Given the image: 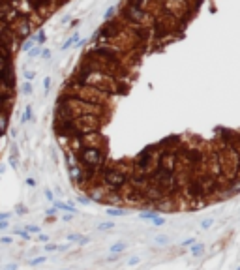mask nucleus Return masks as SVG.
<instances>
[{"label": "nucleus", "instance_id": "nucleus-37", "mask_svg": "<svg viewBox=\"0 0 240 270\" xmlns=\"http://www.w3.org/2000/svg\"><path fill=\"white\" fill-rule=\"evenodd\" d=\"M6 270H15V264H8V266H6Z\"/></svg>", "mask_w": 240, "mask_h": 270}, {"label": "nucleus", "instance_id": "nucleus-17", "mask_svg": "<svg viewBox=\"0 0 240 270\" xmlns=\"http://www.w3.org/2000/svg\"><path fill=\"white\" fill-rule=\"evenodd\" d=\"M49 86H51V77H45V79H43V88H45V94H47V90H49Z\"/></svg>", "mask_w": 240, "mask_h": 270}, {"label": "nucleus", "instance_id": "nucleus-13", "mask_svg": "<svg viewBox=\"0 0 240 270\" xmlns=\"http://www.w3.org/2000/svg\"><path fill=\"white\" fill-rule=\"evenodd\" d=\"M32 47H34V39L30 38V39H27V41H25V45H23V51H27V53H28Z\"/></svg>", "mask_w": 240, "mask_h": 270}, {"label": "nucleus", "instance_id": "nucleus-18", "mask_svg": "<svg viewBox=\"0 0 240 270\" xmlns=\"http://www.w3.org/2000/svg\"><path fill=\"white\" fill-rule=\"evenodd\" d=\"M39 55H41L45 60H47V58H51V51H49V49H41V53H39Z\"/></svg>", "mask_w": 240, "mask_h": 270}, {"label": "nucleus", "instance_id": "nucleus-14", "mask_svg": "<svg viewBox=\"0 0 240 270\" xmlns=\"http://www.w3.org/2000/svg\"><path fill=\"white\" fill-rule=\"evenodd\" d=\"M45 259H47L45 255H41V257H36V259H32V261H30V264H32V266H36V264H41V263H45Z\"/></svg>", "mask_w": 240, "mask_h": 270}, {"label": "nucleus", "instance_id": "nucleus-7", "mask_svg": "<svg viewBox=\"0 0 240 270\" xmlns=\"http://www.w3.org/2000/svg\"><path fill=\"white\" fill-rule=\"evenodd\" d=\"M41 49H43V45H34L30 51H28V56H30V58H36V56L41 53Z\"/></svg>", "mask_w": 240, "mask_h": 270}, {"label": "nucleus", "instance_id": "nucleus-26", "mask_svg": "<svg viewBox=\"0 0 240 270\" xmlns=\"http://www.w3.org/2000/svg\"><path fill=\"white\" fill-rule=\"evenodd\" d=\"M45 197H47V199H49V201H55V195H53V191H49V189H47V191H45Z\"/></svg>", "mask_w": 240, "mask_h": 270}, {"label": "nucleus", "instance_id": "nucleus-8", "mask_svg": "<svg viewBox=\"0 0 240 270\" xmlns=\"http://www.w3.org/2000/svg\"><path fill=\"white\" fill-rule=\"evenodd\" d=\"M124 248H126V244L116 242V244H113V246H111V251L113 253H120V251H124Z\"/></svg>", "mask_w": 240, "mask_h": 270}, {"label": "nucleus", "instance_id": "nucleus-30", "mask_svg": "<svg viewBox=\"0 0 240 270\" xmlns=\"http://www.w3.org/2000/svg\"><path fill=\"white\" fill-rule=\"evenodd\" d=\"M27 186L34 188V186H36V180H34V178H27Z\"/></svg>", "mask_w": 240, "mask_h": 270}, {"label": "nucleus", "instance_id": "nucleus-21", "mask_svg": "<svg viewBox=\"0 0 240 270\" xmlns=\"http://www.w3.org/2000/svg\"><path fill=\"white\" fill-rule=\"evenodd\" d=\"M156 242H158V244H167V236H163V235H159V236L156 238Z\"/></svg>", "mask_w": 240, "mask_h": 270}, {"label": "nucleus", "instance_id": "nucleus-15", "mask_svg": "<svg viewBox=\"0 0 240 270\" xmlns=\"http://www.w3.org/2000/svg\"><path fill=\"white\" fill-rule=\"evenodd\" d=\"M34 77H36V71H25V79H27L28 83H30Z\"/></svg>", "mask_w": 240, "mask_h": 270}, {"label": "nucleus", "instance_id": "nucleus-16", "mask_svg": "<svg viewBox=\"0 0 240 270\" xmlns=\"http://www.w3.org/2000/svg\"><path fill=\"white\" fill-rule=\"evenodd\" d=\"M15 210H17V214H21V216H23V214H27V206H25V205H17Z\"/></svg>", "mask_w": 240, "mask_h": 270}, {"label": "nucleus", "instance_id": "nucleus-9", "mask_svg": "<svg viewBox=\"0 0 240 270\" xmlns=\"http://www.w3.org/2000/svg\"><path fill=\"white\" fill-rule=\"evenodd\" d=\"M98 229L100 231H111V229H114V223L113 222H105V223H100Z\"/></svg>", "mask_w": 240, "mask_h": 270}, {"label": "nucleus", "instance_id": "nucleus-6", "mask_svg": "<svg viewBox=\"0 0 240 270\" xmlns=\"http://www.w3.org/2000/svg\"><path fill=\"white\" fill-rule=\"evenodd\" d=\"M32 39L36 41V45H43V43L47 41V34H45V30H39V32H38Z\"/></svg>", "mask_w": 240, "mask_h": 270}, {"label": "nucleus", "instance_id": "nucleus-4", "mask_svg": "<svg viewBox=\"0 0 240 270\" xmlns=\"http://www.w3.org/2000/svg\"><path fill=\"white\" fill-rule=\"evenodd\" d=\"M30 120H34V111H32V105H27L25 107V113H23L21 122H23V124H27V122H30Z\"/></svg>", "mask_w": 240, "mask_h": 270}, {"label": "nucleus", "instance_id": "nucleus-1", "mask_svg": "<svg viewBox=\"0 0 240 270\" xmlns=\"http://www.w3.org/2000/svg\"><path fill=\"white\" fill-rule=\"evenodd\" d=\"M141 218H143V219H150V222H152L156 227L165 225V218H159L156 212H143V214H141Z\"/></svg>", "mask_w": 240, "mask_h": 270}, {"label": "nucleus", "instance_id": "nucleus-35", "mask_svg": "<svg viewBox=\"0 0 240 270\" xmlns=\"http://www.w3.org/2000/svg\"><path fill=\"white\" fill-rule=\"evenodd\" d=\"M137 263H139V259H137V257H131V259H130V264H137Z\"/></svg>", "mask_w": 240, "mask_h": 270}, {"label": "nucleus", "instance_id": "nucleus-28", "mask_svg": "<svg viewBox=\"0 0 240 270\" xmlns=\"http://www.w3.org/2000/svg\"><path fill=\"white\" fill-rule=\"evenodd\" d=\"M0 242H2V244H10L11 242V236H2V238H0Z\"/></svg>", "mask_w": 240, "mask_h": 270}, {"label": "nucleus", "instance_id": "nucleus-36", "mask_svg": "<svg viewBox=\"0 0 240 270\" xmlns=\"http://www.w3.org/2000/svg\"><path fill=\"white\" fill-rule=\"evenodd\" d=\"M118 259V255H111V257H107V261H116Z\"/></svg>", "mask_w": 240, "mask_h": 270}, {"label": "nucleus", "instance_id": "nucleus-25", "mask_svg": "<svg viewBox=\"0 0 240 270\" xmlns=\"http://www.w3.org/2000/svg\"><path fill=\"white\" fill-rule=\"evenodd\" d=\"M38 240H39V242H47V240H49V236H47V235H41V233H38Z\"/></svg>", "mask_w": 240, "mask_h": 270}, {"label": "nucleus", "instance_id": "nucleus-10", "mask_svg": "<svg viewBox=\"0 0 240 270\" xmlns=\"http://www.w3.org/2000/svg\"><path fill=\"white\" fill-rule=\"evenodd\" d=\"M28 235H38L39 233V225H27V229H25Z\"/></svg>", "mask_w": 240, "mask_h": 270}, {"label": "nucleus", "instance_id": "nucleus-5", "mask_svg": "<svg viewBox=\"0 0 240 270\" xmlns=\"http://www.w3.org/2000/svg\"><path fill=\"white\" fill-rule=\"evenodd\" d=\"M203 253H205V246H203V244H191V255L201 257Z\"/></svg>", "mask_w": 240, "mask_h": 270}, {"label": "nucleus", "instance_id": "nucleus-11", "mask_svg": "<svg viewBox=\"0 0 240 270\" xmlns=\"http://www.w3.org/2000/svg\"><path fill=\"white\" fill-rule=\"evenodd\" d=\"M107 214H109V216H126V210H118V208H111V210H107Z\"/></svg>", "mask_w": 240, "mask_h": 270}, {"label": "nucleus", "instance_id": "nucleus-12", "mask_svg": "<svg viewBox=\"0 0 240 270\" xmlns=\"http://www.w3.org/2000/svg\"><path fill=\"white\" fill-rule=\"evenodd\" d=\"M32 90H34V88H32V85H30L28 81H27L25 85H23V88H21V92H23V94H32Z\"/></svg>", "mask_w": 240, "mask_h": 270}, {"label": "nucleus", "instance_id": "nucleus-32", "mask_svg": "<svg viewBox=\"0 0 240 270\" xmlns=\"http://www.w3.org/2000/svg\"><path fill=\"white\" fill-rule=\"evenodd\" d=\"M79 203H83V205H88L90 201H88V197H79Z\"/></svg>", "mask_w": 240, "mask_h": 270}, {"label": "nucleus", "instance_id": "nucleus-22", "mask_svg": "<svg viewBox=\"0 0 240 270\" xmlns=\"http://www.w3.org/2000/svg\"><path fill=\"white\" fill-rule=\"evenodd\" d=\"M201 225H203V229H208V227L212 225V219H203V223H201Z\"/></svg>", "mask_w": 240, "mask_h": 270}, {"label": "nucleus", "instance_id": "nucleus-31", "mask_svg": "<svg viewBox=\"0 0 240 270\" xmlns=\"http://www.w3.org/2000/svg\"><path fill=\"white\" fill-rule=\"evenodd\" d=\"M10 223H8V219H4V222H0V229H8Z\"/></svg>", "mask_w": 240, "mask_h": 270}, {"label": "nucleus", "instance_id": "nucleus-3", "mask_svg": "<svg viewBox=\"0 0 240 270\" xmlns=\"http://www.w3.org/2000/svg\"><path fill=\"white\" fill-rule=\"evenodd\" d=\"M55 208H56V210H64V212H68V214H75V212H77L73 205L62 203V201H55Z\"/></svg>", "mask_w": 240, "mask_h": 270}, {"label": "nucleus", "instance_id": "nucleus-2", "mask_svg": "<svg viewBox=\"0 0 240 270\" xmlns=\"http://www.w3.org/2000/svg\"><path fill=\"white\" fill-rule=\"evenodd\" d=\"M79 39H81V34H79V30H75L73 34H71V36H69V38H68V39H66L62 45H60V49H62V51H68L69 47L77 45V41H79Z\"/></svg>", "mask_w": 240, "mask_h": 270}, {"label": "nucleus", "instance_id": "nucleus-23", "mask_svg": "<svg viewBox=\"0 0 240 270\" xmlns=\"http://www.w3.org/2000/svg\"><path fill=\"white\" fill-rule=\"evenodd\" d=\"M45 214H47V216H55V214H56V208H55V206L47 208V210H45Z\"/></svg>", "mask_w": 240, "mask_h": 270}, {"label": "nucleus", "instance_id": "nucleus-34", "mask_svg": "<svg viewBox=\"0 0 240 270\" xmlns=\"http://www.w3.org/2000/svg\"><path fill=\"white\" fill-rule=\"evenodd\" d=\"M86 242H88L86 236H79V244H86Z\"/></svg>", "mask_w": 240, "mask_h": 270}, {"label": "nucleus", "instance_id": "nucleus-27", "mask_svg": "<svg viewBox=\"0 0 240 270\" xmlns=\"http://www.w3.org/2000/svg\"><path fill=\"white\" fill-rule=\"evenodd\" d=\"M191 244H195V238H188V240H184L182 246H191Z\"/></svg>", "mask_w": 240, "mask_h": 270}, {"label": "nucleus", "instance_id": "nucleus-19", "mask_svg": "<svg viewBox=\"0 0 240 270\" xmlns=\"http://www.w3.org/2000/svg\"><path fill=\"white\" fill-rule=\"evenodd\" d=\"M114 10H116V8H114V6H111V8L105 11V19H111V17H113V13H114Z\"/></svg>", "mask_w": 240, "mask_h": 270}, {"label": "nucleus", "instance_id": "nucleus-29", "mask_svg": "<svg viewBox=\"0 0 240 270\" xmlns=\"http://www.w3.org/2000/svg\"><path fill=\"white\" fill-rule=\"evenodd\" d=\"M8 218H10L8 212H0V222H4V219H8Z\"/></svg>", "mask_w": 240, "mask_h": 270}, {"label": "nucleus", "instance_id": "nucleus-33", "mask_svg": "<svg viewBox=\"0 0 240 270\" xmlns=\"http://www.w3.org/2000/svg\"><path fill=\"white\" fill-rule=\"evenodd\" d=\"M68 240H71V242H75V240H79V236H77V235H69V236H68Z\"/></svg>", "mask_w": 240, "mask_h": 270}, {"label": "nucleus", "instance_id": "nucleus-24", "mask_svg": "<svg viewBox=\"0 0 240 270\" xmlns=\"http://www.w3.org/2000/svg\"><path fill=\"white\" fill-rule=\"evenodd\" d=\"M45 250H47V251H55V250H58V246H55V244H47Z\"/></svg>", "mask_w": 240, "mask_h": 270}, {"label": "nucleus", "instance_id": "nucleus-20", "mask_svg": "<svg viewBox=\"0 0 240 270\" xmlns=\"http://www.w3.org/2000/svg\"><path fill=\"white\" fill-rule=\"evenodd\" d=\"M15 235H21L23 238H27V240H30V235H28L27 231H15Z\"/></svg>", "mask_w": 240, "mask_h": 270}]
</instances>
